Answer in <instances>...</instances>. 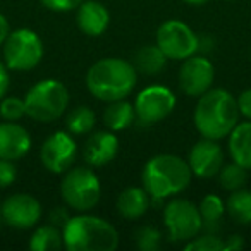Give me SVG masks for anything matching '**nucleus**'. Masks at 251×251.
Returning a JSON list of instances; mask_svg holds the SVG:
<instances>
[{
  "label": "nucleus",
  "instance_id": "e433bc0d",
  "mask_svg": "<svg viewBox=\"0 0 251 251\" xmlns=\"http://www.w3.org/2000/svg\"><path fill=\"white\" fill-rule=\"evenodd\" d=\"M182 2H186L189 5H205L208 0H182Z\"/></svg>",
  "mask_w": 251,
  "mask_h": 251
},
{
  "label": "nucleus",
  "instance_id": "7c9ffc66",
  "mask_svg": "<svg viewBox=\"0 0 251 251\" xmlns=\"http://www.w3.org/2000/svg\"><path fill=\"white\" fill-rule=\"evenodd\" d=\"M43 4V7H47L49 11L53 12H69L77 9L84 0H40Z\"/></svg>",
  "mask_w": 251,
  "mask_h": 251
},
{
  "label": "nucleus",
  "instance_id": "aec40b11",
  "mask_svg": "<svg viewBox=\"0 0 251 251\" xmlns=\"http://www.w3.org/2000/svg\"><path fill=\"white\" fill-rule=\"evenodd\" d=\"M136 121V112H134V105H131L129 101L115 100L110 101L108 107L105 108L103 114V122L110 131H124L127 129L133 122Z\"/></svg>",
  "mask_w": 251,
  "mask_h": 251
},
{
  "label": "nucleus",
  "instance_id": "5701e85b",
  "mask_svg": "<svg viewBox=\"0 0 251 251\" xmlns=\"http://www.w3.org/2000/svg\"><path fill=\"white\" fill-rule=\"evenodd\" d=\"M60 248H64L62 229L53 224L38 227L29 239V250L33 251H57Z\"/></svg>",
  "mask_w": 251,
  "mask_h": 251
},
{
  "label": "nucleus",
  "instance_id": "2eb2a0df",
  "mask_svg": "<svg viewBox=\"0 0 251 251\" xmlns=\"http://www.w3.org/2000/svg\"><path fill=\"white\" fill-rule=\"evenodd\" d=\"M31 150V134L26 127L5 121L0 124V158L21 160Z\"/></svg>",
  "mask_w": 251,
  "mask_h": 251
},
{
  "label": "nucleus",
  "instance_id": "39448f33",
  "mask_svg": "<svg viewBox=\"0 0 251 251\" xmlns=\"http://www.w3.org/2000/svg\"><path fill=\"white\" fill-rule=\"evenodd\" d=\"M26 115L36 122H53L62 117L69 105V91L57 79L38 81L25 97Z\"/></svg>",
  "mask_w": 251,
  "mask_h": 251
},
{
  "label": "nucleus",
  "instance_id": "c85d7f7f",
  "mask_svg": "<svg viewBox=\"0 0 251 251\" xmlns=\"http://www.w3.org/2000/svg\"><path fill=\"white\" fill-rule=\"evenodd\" d=\"M186 251H222L224 241L213 232H206L203 236H196L184 244Z\"/></svg>",
  "mask_w": 251,
  "mask_h": 251
},
{
  "label": "nucleus",
  "instance_id": "4be33fe9",
  "mask_svg": "<svg viewBox=\"0 0 251 251\" xmlns=\"http://www.w3.org/2000/svg\"><path fill=\"white\" fill-rule=\"evenodd\" d=\"M200 217H201V230H208V232H215L220 227V220H222L224 213H226V205L217 195H206L201 200L198 206Z\"/></svg>",
  "mask_w": 251,
  "mask_h": 251
},
{
  "label": "nucleus",
  "instance_id": "1a4fd4ad",
  "mask_svg": "<svg viewBox=\"0 0 251 251\" xmlns=\"http://www.w3.org/2000/svg\"><path fill=\"white\" fill-rule=\"evenodd\" d=\"M157 45L171 60H184L200 49V38L186 23L169 19L157 31Z\"/></svg>",
  "mask_w": 251,
  "mask_h": 251
},
{
  "label": "nucleus",
  "instance_id": "cd10ccee",
  "mask_svg": "<svg viewBox=\"0 0 251 251\" xmlns=\"http://www.w3.org/2000/svg\"><path fill=\"white\" fill-rule=\"evenodd\" d=\"M26 115V105L23 98L18 97H4L0 100V117L5 121L16 122Z\"/></svg>",
  "mask_w": 251,
  "mask_h": 251
},
{
  "label": "nucleus",
  "instance_id": "393cba45",
  "mask_svg": "<svg viewBox=\"0 0 251 251\" xmlns=\"http://www.w3.org/2000/svg\"><path fill=\"white\" fill-rule=\"evenodd\" d=\"M95 124H97V115L90 107H84V105L73 108L66 117L67 131L73 134H77V136L91 133Z\"/></svg>",
  "mask_w": 251,
  "mask_h": 251
},
{
  "label": "nucleus",
  "instance_id": "a211bd4d",
  "mask_svg": "<svg viewBox=\"0 0 251 251\" xmlns=\"http://www.w3.org/2000/svg\"><path fill=\"white\" fill-rule=\"evenodd\" d=\"M150 195L145 188H127L117 196V212L121 217L129 220H136L147 213L150 208Z\"/></svg>",
  "mask_w": 251,
  "mask_h": 251
},
{
  "label": "nucleus",
  "instance_id": "f03ea898",
  "mask_svg": "<svg viewBox=\"0 0 251 251\" xmlns=\"http://www.w3.org/2000/svg\"><path fill=\"white\" fill-rule=\"evenodd\" d=\"M138 83L134 64L117 57H108L95 62L86 73V86L95 98L101 101H115L126 98Z\"/></svg>",
  "mask_w": 251,
  "mask_h": 251
},
{
  "label": "nucleus",
  "instance_id": "9b49d317",
  "mask_svg": "<svg viewBox=\"0 0 251 251\" xmlns=\"http://www.w3.org/2000/svg\"><path fill=\"white\" fill-rule=\"evenodd\" d=\"M77 153L76 141L66 131H57L50 134L42 145L40 160L43 167L52 174H66L73 165Z\"/></svg>",
  "mask_w": 251,
  "mask_h": 251
},
{
  "label": "nucleus",
  "instance_id": "dca6fc26",
  "mask_svg": "<svg viewBox=\"0 0 251 251\" xmlns=\"http://www.w3.org/2000/svg\"><path fill=\"white\" fill-rule=\"evenodd\" d=\"M119 151V140L114 131H98L88 138L84 145V162L90 167H103L110 164Z\"/></svg>",
  "mask_w": 251,
  "mask_h": 251
},
{
  "label": "nucleus",
  "instance_id": "b1692460",
  "mask_svg": "<svg viewBox=\"0 0 251 251\" xmlns=\"http://www.w3.org/2000/svg\"><path fill=\"white\" fill-rule=\"evenodd\" d=\"M226 212L234 222L241 226H251V191L250 189H237L232 191L227 200Z\"/></svg>",
  "mask_w": 251,
  "mask_h": 251
},
{
  "label": "nucleus",
  "instance_id": "f8f14e48",
  "mask_svg": "<svg viewBox=\"0 0 251 251\" xmlns=\"http://www.w3.org/2000/svg\"><path fill=\"white\" fill-rule=\"evenodd\" d=\"M2 219L12 229L26 230L35 227L42 219V205L35 196L28 193H16L5 198L0 206Z\"/></svg>",
  "mask_w": 251,
  "mask_h": 251
},
{
  "label": "nucleus",
  "instance_id": "72a5a7b5",
  "mask_svg": "<svg viewBox=\"0 0 251 251\" xmlns=\"http://www.w3.org/2000/svg\"><path fill=\"white\" fill-rule=\"evenodd\" d=\"M9 83H11V77H9V69L5 66V62L0 60V100L5 97L9 90Z\"/></svg>",
  "mask_w": 251,
  "mask_h": 251
},
{
  "label": "nucleus",
  "instance_id": "412c9836",
  "mask_svg": "<svg viewBox=\"0 0 251 251\" xmlns=\"http://www.w3.org/2000/svg\"><path fill=\"white\" fill-rule=\"evenodd\" d=\"M165 64H167V57L158 49V45H145L134 55V67L138 73L145 74V76L160 74Z\"/></svg>",
  "mask_w": 251,
  "mask_h": 251
},
{
  "label": "nucleus",
  "instance_id": "4468645a",
  "mask_svg": "<svg viewBox=\"0 0 251 251\" xmlns=\"http://www.w3.org/2000/svg\"><path fill=\"white\" fill-rule=\"evenodd\" d=\"M188 164L191 172L200 179H210L220 172L224 165V151L215 140L201 138L189 150Z\"/></svg>",
  "mask_w": 251,
  "mask_h": 251
},
{
  "label": "nucleus",
  "instance_id": "2f4dec72",
  "mask_svg": "<svg viewBox=\"0 0 251 251\" xmlns=\"http://www.w3.org/2000/svg\"><path fill=\"white\" fill-rule=\"evenodd\" d=\"M237 107H239V114L251 121V90L243 91L237 97Z\"/></svg>",
  "mask_w": 251,
  "mask_h": 251
},
{
  "label": "nucleus",
  "instance_id": "6ab92c4d",
  "mask_svg": "<svg viewBox=\"0 0 251 251\" xmlns=\"http://www.w3.org/2000/svg\"><path fill=\"white\" fill-rule=\"evenodd\" d=\"M229 153L232 162L251 171V121L236 124L229 134Z\"/></svg>",
  "mask_w": 251,
  "mask_h": 251
},
{
  "label": "nucleus",
  "instance_id": "0eeeda50",
  "mask_svg": "<svg viewBox=\"0 0 251 251\" xmlns=\"http://www.w3.org/2000/svg\"><path fill=\"white\" fill-rule=\"evenodd\" d=\"M4 62L11 71H31L43 59V42L33 29L19 28L4 42Z\"/></svg>",
  "mask_w": 251,
  "mask_h": 251
},
{
  "label": "nucleus",
  "instance_id": "f704fd0d",
  "mask_svg": "<svg viewBox=\"0 0 251 251\" xmlns=\"http://www.w3.org/2000/svg\"><path fill=\"white\" fill-rule=\"evenodd\" d=\"M244 248V239L241 236H229L224 241V250L227 251H239Z\"/></svg>",
  "mask_w": 251,
  "mask_h": 251
},
{
  "label": "nucleus",
  "instance_id": "9d476101",
  "mask_svg": "<svg viewBox=\"0 0 251 251\" xmlns=\"http://www.w3.org/2000/svg\"><path fill=\"white\" fill-rule=\"evenodd\" d=\"M176 108V95L162 84H151L141 90L134 100L136 121L141 126H151L164 121Z\"/></svg>",
  "mask_w": 251,
  "mask_h": 251
},
{
  "label": "nucleus",
  "instance_id": "7ed1b4c3",
  "mask_svg": "<svg viewBox=\"0 0 251 251\" xmlns=\"http://www.w3.org/2000/svg\"><path fill=\"white\" fill-rule=\"evenodd\" d=\"M193 172L189 164L172 153H160L150 158L141 172V182L151 200L162 201L182 193L189 186Z\"/></svg>",
  "mask_w": 251,
  "mask_h": 251
},
{
  "label": "nucleus",
  "instance_id": "c9c22d12",
  "mask_svg": "<svg viewBox=\"0 0 251 251\" xmlns=\"http://www.w3.org/2000/svg\"><path fill=\"white\" fill-rule=\"evenodd\" d=\"M9 33H11V26H9L7 18H5L4 14H0V47L4 45V42L9 36Z\"/></svg>",
  "mask_w": 251,
  "mask_h": 251
},
{
  "label": "nucleus",
  "instance_id": "a878e982",
  "mask_svg": "<svg viewBox=\"0 0 251 251\" xmlns=\"http://www.w3.org/2000/svg\"><path fill=\"white\" fill-rule=\"evenodd\" d=\"M217 176H219L220 188L232 193V191H237V189L244 188L246 179H248V171L244 167H241L239 164L232 162V164H229V165H224Z\"/></svg>",
  "mask_w": 251,
  "mask_h": 251
},
{
  "label": "nucleus",
  "instance_id": "f257e3e1",
  "mask_svg": "<svg viewBox=\"0 0 251 251\" xmlns=\"http://www.w3.org/2000/svg\"><path fill=\"white\" fill-rule=\"evenodd\" d=\"M237 100L222 88H210L200 97L195 107L193 121L201 138L222 140L230 134L239 121Z\"/></svg>",
  "mask_w": 251,
  "mask_h": 251
},
{
  "label": "nucleus",
  "instance_id": "ddd939ff",
  "mask_svg": "<svg viewBox=\"0 0 251 251\" xmlns=\"http://www.w3.org/2000/svg\"><path fill=\"white\" fill-rule=\"evenodd\" d=\"M213 79H215V69L206 57L195 53L182 60V66L179 69V88L188 97L200 98L212 88Z\"/></svg>",
  "mask_w": 251,
  "mask_h": 251
},
{
  "label": "nucleus",
  "instance_id": "6e6552de",
  "mask_svg": "<svg viewBox=\"0 0 251 251\" xmlns=\"http://www.w3.org/2000/svg\"><path fill=\"white\" fill-rule=\"evenodd\" d=\"M164 224L172 243H188L201 230L198 206L184 198H174L165 205Z\"/></svg>",
  "mask_w": 251,
  "mask_h": 251
},
{
  "label": "nucleus",
  "instance_id": "f3484780",
  "mask_svg": "<svg viewBox=\"0 0 251 251\" xmlns=\"http://www.w3.org/2000/svg\"><path fill=\"white\" fill-rule=\"evenodd\" d=\"M77 28L88 36H100L107 31L110 25V12L103 4L97 0H84L77 7L76 14Z\"/></svg>",
  "mask_w": 251,
  "mask_h": 251
},
{
  "label": "nucleus",
  "instance_id": "c756f323",
  "mask_svg": "<svg viewBox=\"0 0 251 251\" xmlns=\"http://www.w3.org/2000/svg\"><path fill=\"white\" fill-rule=\"evenodd\" d=\"M18 177V171L12 160H5L0 158V189H5L12 186V182Z\"/></svg>",
  "mask_w": 251,
  "mask_h": 251
},
{
  "label": "nucleus",
  "instance_id": "4c0bfd02",
  "mask_svg": "<svg viewBox=\"0 0 251 251\" xmlns=\"http://www.w3.org/2000/svg\"><path fill=\"white\" fill-rule=\"evenodd\" d=\"M2 222H4V219H2V210H0V229H2Z\"/></svg>",
  "mask_w": 251,
  "mask_h": 251
},
{
  "label": "nucleus",
  "instance_id": "423d86ee",
  "mask_svg": "<svg viewBox=\"0 0 251 251\" xmlns=\"http://www.w3.org/2000/svg\"><path fill=\"white\" fill-rule=\"evenodd\" d=\"M60 195L71 210H76L79 213L90 212L100 201V179L93 172V169H71L66 171V176L60 182Z\"/></svg>",
  "mask_w": 251,
  "mask_h": 251
},
{
  "label": "nucleus",
  "instance_id": "20e7f679",
  "mask_svg": "<svg viewBox=\"0 0 251 251\" xmlns=\"http://www.w3.org/2000/svg\"><path fill=\"white\" fill-rule=\"evenodd\" d=\"M64 248L67 251H114L119 234L108 220L86 212L69 217L62 227Z\"/></svg>",
  "mask_w": 251,
  "mask_h": 251
},
{
  "label": "nucleus",
  "instance_id": "bb28decb",
  "mask_svg": "<svg viewBox=\"0 0 251 251\" xmlns=\"http://www.w3.org/2000/svg\"><path fill=\"white\" fill-rule=\"evenodd\" d=\"M134 241H136V248L141 251H157L160 250L162 244V234L158 229L150 226H145L141 229L136 230V236H134Z\"/></svg>",
  "mask_w": 251,
  "mask_h": 251
},
{
  "label": "nucleus",
  "instance_id": "473e14b6",
  "mask_svg": "<svg viewBox=\"0 0 251 251\" xmlns=\"http://www.w3.org/2000/svg\"><path fill=\"white\" fill-rule=\"evenodd\" d=\"M67 220H69V213H67V210L64 208V206L53 208L52 213H50V224H53V226L60 227V229H62V227L66 226Z\"/></svg>",
  "mask_w": 251,
  "mask_h": 251
}]
</instances>
